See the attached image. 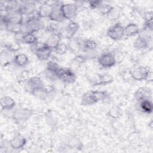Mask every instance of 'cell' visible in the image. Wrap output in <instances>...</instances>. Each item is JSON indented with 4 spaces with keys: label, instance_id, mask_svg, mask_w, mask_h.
Segmentation results:
<instances>
[{
    "label": "cell",
    "instance_id": "obj_1",
    "mask_svg": "<svg viewBox=\"0 0 153 153\" xmlns=\"http://www.w3.org/2000/svg\"><path fill=\"white\" fill-rule=\"evenodd\" d=\"M89 84L93 86L104 85L112 83L114 81V77L109 74H91L87 77Z\"/></svg>",
    "mask_w": 153,
    "mask_h": 153
},
{
    "label": "cell",
    "instance_id": "obj_2",
    "mask_svg": "<svg viewBox=\"0 0 153 153\" xmlns=\"http://www.w3.org/2000/svg\"><path fill=\"white\" fill-rule=\"evenodd\" d=\"M44 27V22L36 16L30 17L23 23L22 31L25 33H35L42 29Z\"/></svg>",
    "mask_w": 153,
    "mask_h": 153
},
{
    "label": "cell",
    "instance_id": "obj_3",
    "mask_svg": "<svg viewBox=\"0 0 153 153\" xmlns=\"http://www.w3.org/2000/svg\"><path fill=\"white\" fill-rule=\"evenodd\" d=\"M146 31L147 32L143 33H142L140 31V32L138 34V36L133 42V47L135 48L138 50H146L149 47L151 37V35L148 33L149 30H146Z\"/></svg>",
    "mask_w": 153,
    "mask_h": 153
},
{
    "label": "cell",
    "instance_id": "obj_4",
    "mask_svg": "<svg viewBox=\"0 0 153 153\" xmlns=\"http://www.w3.org/2000/svg\"><path fill=\"white\" fill-rule=\"evenodd\" d=\"M99 65L104 68H110L116 64L115 54L109 51H105L102 52L97 58Z\"/></svg>",
    "mask_w": 153,
    "mask_h": 153
},
{
    "label": "cell",
    "instance_id": "obj_5",
    "mask_svg": "<svg viewBox=\"0 0 153 153\" xmlns=\"http://www.w3.org/2000/svg\"><path fill=\"white\" fill-rule=\"evenodd\" d=\"M44 84L39 76H32L26 80L25 82V89L26 91L33 94L36 91L40 90Z\"/></svg>",
    "mask_w": 153,
    "mask_h": 153
},
{
    "label": "cell",
    "instance_id": "obj_6",
    "mask_svg": "<svg viewBox=\"0 0 153 153\" xmlns=\"http://www.w3.org/2000/svg\"><path fill=\"white\" fill-rule=\"evenodd\" d=\"M57 78L68 84H74L76 79L75 73L70 68H61L57 75Z\"/></svg>",
    "mask_w": 153,
    "mask_h": 153
},
{
    "label": "cell",
    "instance_id": "obj_7",
    "mask_svg": "<svg viewBox=\"0 0 153 153\" xmlns=\"http://www.w3.org/2000/svg\"><path fill=\"white\" fill-rule=\"evenodd\" d=\"M79 25L74 21H71L65 27L62 29L59 33L62 38L71 39L79 29Z\"/></svg>",
    "mask_w": 153,
    "mask_h": 153
},
{
    "label": "cell",
    "instance_id": "obj_8",
    "mask_svg": "<svg viewBox=\"0 0 153 153\" xmlns=\"http://www.w3.org/2000/svg\"><path fill=\"white\" fill-rule=\"evenodd\" d=\"M124 27L119 22L115 23L109 27L106 32L107 36L114 41H118L123 38Z\"/></svg>",
    "mask_w": 153,
    "mask_h": 153
},
{
    "label": "cell",
    "instance_id": "obj_9",
    "mask_svg": "<svg viewBox=\"0 0 153 153\" xmlns=\"http://www.w3.org/2000/svg\"><path fill=\"white\" fill-rule=\"evenodd\" d=\"M79 7L76 4H65L61 5V10L65 19L73 21L76 17Z\"/></svg>",
    "mask_w": 153,
    "mask_h": 153
},
{
    "label": "cell",
    "instance_id": "obj_10",
    "mask_svg": "<svg viewBox=\"0 0 153 153\" xmlns=\"http://www.w3.org/2000/svg\"><path fill=\"white\" fill-rule=\"evenodd\" d=\"M33 114V111L32 109L26 108H20L14 111L12 117L16 121L20 123L28 120Z\"/></svg>",
    "mask_w": 153,
    "mask_h": 153
},
{
    "label": "cell",
    "instance_id": "obj_11",
    "mask_svg": "<svg viewBox=\"0 0 153 153\" xmlns=\"http://www.w3.org/2000/svg\"><path fill=\"white\" fill-rule=\"evenodd\" d=\"M61 67L57 64V63L54 61H49L47 62L46 68L44 71L45 76L51 80L58 79L57 75Z\"/></svg>",
    "mask_w": 153,
    "mask_h": 153
},
{
    "label": "cell",
    "instance_id": "obj_12",
    "mask_svg": "<svg viewBox=\"0 0 153 153\" xmlns=\"http://www.w3.org/2000/svg\"><path fill=\"white\" fill-rule=\"evenodd\" d=\"M150 69L144 66H139L131 71L130 74L131 78L137 81H145Z\"/></svg>",
    "mask_w": 153,
    "mask_h": 153
},
{
    "label": "cell",
    "instance_id": "obj_13",
    "mask_svg": "<svg viewBox=\"0 0 153 153\" xmlns=\"http://www.w3.org/2000/svg\"><path fill=\"white\" fill-rule=\"evenodd\" d=\"M61 5L62 4H60L59 2H55L53 6V9L49 17L50 20L57 23H62L66 20L61 10Z\"/></svg>",
    "mask_w": 153,
    "mask_h": 153
},
{
    "label": "cell",
    "instance_id": "obj_14",
    "mask_svg": "<svg viewBox=\"0 0 153 153\" xmlns=\"http://www.w3.org/2000/svg\"><path fill=\"white\" fill-rule=\"evenodd\" d=\"M55 2L53 4H50L48 2H45L42 4H41L38 10L36 16L41 19V18H46L50 17L52 10L53 9V6Z\"/></svg>",
    "mask_w": 153,
    "mask_h": 153
},
{
    "label": "cell",
    "instance_id": "obj_15",
    "mask_svg": "<svg viewBox=\"0 0 153 153\" xmlns=\"http://www.w3.org/2000/svg\"><path fill=\"white\" fill-rule=\"evenodd\" d=\"M35 9V4L34 2L25 1L19 4L17 11L23 15L32 14Z\"/></svg>",
    "mask_w": 153,
    "mask_h": 153
},
{
    "label": "cell",
    "instance_id": "obj_16",
    "mask_svg": "<svg viewBox=\"0 0 153 153\" xmlns=\"http://www.w3.org/2000/svg\"><path fill=\"white\" fill-rule=\"evenodd\" d=\"M83 39L81 38H73L69 40L68 44L69 50L73 53H77L82 51V44Z\"/></svg>",
    "mask_w": 153,
    "mask_h": 153
},
{
    "label": "cell",
    "instance_id": "obj_17",
    "mask_svg": "<svg viewBox=\"0 0 153 153\" xmlns=\"http://www.w3.org/2000/svg\"><path fill=\"white\" fill-rule=\"evenodd\" d=\"M134 97L138 102L145 99H151V91L146 87H139L135 91Z\"/></svg>",
    "mask_w": 153,
    "mask_h": 153
},
{
    "label": "cell",
    "instance_id": "obj_18",
    "mask_svg": "<svg viewBox=\"0 0 153 153\" xmlns=\"http://www.w3.org/2000/svg\"><path fill=\"white\" fill-rule=\"evenodd\" d=\"M10 146L14 149H19L24 147L26 143V139L21 134L15 135L9 142Z\"/></svg>",
    "mask_w": 153,
    "mask_h": 153
},
{
    "label": "cell",
    "instance_id": "obj_19",
    "mask_svg": "<svg viewBox=\"0 0 153 153\" xmlns=\"http://www.w3.org/2000/svg\"><path fill=\"white\" fill-rule=\"evenodd\" d=\"M61 36L59 32H53L47 39L45 44L47 46L53 50L60 43Z\"/></svg>",
    "mask_w": 153,
    "mask_h": 153
},
{
    "label": "cell",
    "instance_id": "obj_20",
    "mask_svg": "<svg viewBox=\"0 0 153 153\" xmlns=\"http://www.w3.org/2000/svg\"><path fill=\"white\" fill-rule=\"evenodd\" d=\"M97 103V102L92 92V90L84 93L81 96V104L83 106H91Z\"/></svg>",
    "mask_w": 153,
    "mask_h": 153
},
{
    "label": "cell",
    "instance_id": "obj_21",
    "mask_svg": "<svg viewBox=\"0 0 153 153\" xmlns=\"http://www.w3.org/2000/svg\"><path fill=\"white\" fill-rule=\"evenodd\" d=\"M140 32V27L134 23H130L124 28V35L126 36H133L139 34Z\"/></svg>",
    "mask_w": 153,
    "mask_h": 153
},
{
    "label": "cell",
    "instance_id": "obj_22",
    "mask_svg": "<svg viewBox=\"0 0 153 153\" xmlns=\"http://www.w3.org/2000/svg\"><path fill=\"white\" fill-rule=\"evenodd\" d=\"M1 106L2 110H11L16 106L14 100L10 96H5L1 98Z\"/></svg>",
    "mask_w": 153,
    "mask_h": 153
},
{
    "label": "cell",
    "instance_id": "obj_23",
    "mask_svg": "<svg viewBox=\"0 0 153 153\" xmlns=\"http://www.w3.org/2000/svg\"><path fill=\"white\" fill-rule=\"evenodd\" d=\"M53 50L47 46H45L38 50H37L34 54L36 56L37 59L41 61H45L49 59L51 56Z\"/></svg>",
    "mask_w": 153,
    "mask_h": 153
},
{
    "label": "cell",
    "instance_id": "obj_24",
    "mask_svg": "<svg viewBox=\"0 0 153 153\" xmlns=\"http://www.w3.org/2000/svg\"><path fill=\"white\" fill-rule=\"evenodd\" d=\"M29 62L28 57L24 53L16 54L13 59V62L19 67H24L28 64Z\"/></svg>",
    "mask_w": 153,
    "mask_h": 153
},
{
    "label": "cell",
    "instance_id": "obj_25",
    "mask_svg": "<svg viewBox=\"0 0 153 153\" xmlns=\"http://www.w3.org/2000/svg\"><path fill=\"white\" fill-rule=\"evenodd\" d=\"M38 41V38L35 33L29 32L25 33L22 39V43L25 44H29L30 45L34 44Z\"/></svg>",
    "mask_w": 153,
    "mask_h": 153
},
{
    "label": "cell",
    "instance_id": "obj_26",
    "mask_svg": "<svg viewBox=\"0 0 153 153\" xmlns=\"http://www.w3.org/2000/svg\"><path fill=\"white\" fill-rule=\"evenodd\" d=\"M139 103L141 110L148 114L152 113L153 110V105L151 99H145L140 101Z\"/></svg>",
    "mask_w": 153,
    "mask_h": 153
},
{
    "label": "cell",
    "instance_id": "obj_27",
    "mask_svg": "<svg viewBox=\"0 0 153 153\" xmlns=\"http://www.w3.org/2000/svg\"><path fill=\"white\" fill-rule=\"evenodd\" d=\"M4 25L7 30H8L10 32H12L14 34L20 32H23L22 31L23 25L14 24V23H11L9 22H6Z\"/></svg>",
    "mask_w": 153,
    "mask_h": 153
},
{
    "label": "cell",
    "instance_id": "obj_28",
    "mask_svg": "<svg viewBox=\"0 0 153 153\" xmlns=\"http://www.w3.org/2000/svg\"><path fill=\"white\" fill-rule=\"evenodd\" d=\"M92 92L97 102L105 100L108 96V93L105 90H92Z\"/></svg>",
    "mask_w": 153,
    "mask_h": 153
},
{
    "label": "cell",
    "instance_id": "obj_29",
    "mask_svg": "<svg viewBox=\"0 0 153 153\" xmlns=\"http://www.w3.org/2000/svg\"><path fill=\"white\" fill-rule=\"evenodd\" d=\"M68 50V45L66 44L60 43L53 50L57 54L63 55L67 52Z\"/></svg>",
    "mask_w": 153,
    "mask_h": 153
},
{
    "label": "cell",
    "instance_id": "obj_30",
    "mask_svg": "<svg viewBox=\"0 0 153 153\" xmlns=\"http://www.w3.org/2000/svg\"><path fill=\"white\" fill-rule=\"evenodd\" d=\"M113 6L109 4H102L98 8L99 13L103 16H108L113 8Z\"/></svg>",
    "mask_w": 153,
    "mask_h": 153
},
{
    "label": "cell",
    "instance_id": "obj_31",
    "mask_svg": "<svg viewBox=\"0 0 153 153\" xmlns=\"http://www.w3.org/2000/svg\"><path fill=\"white\" fill-rule=\"evenodd\" d=\"M88 57L85 56V55H81V54H79L77 55L76 56H75L71 61V62L74 64L75 65H81L83 63H84L87 60H88Z\"/></svg>",
    "mask_w": 153,
    "mask_h": 153
},
{
    "label": "cell",
    "instance_id": "obj_32",
    "mask_svg": "<svg viewBox=\"0 0 153 153\" xmlns=\"http://www.w3.org/2000/svg\"><path fill=\"white\" fill-rule=\"evenodd\" d=\"M120 13H121V9L118 7H114L112 11L107 17L109 19V20H115L118 19V17H120Z\"/></svg>",
    "mask_w": 153,
    "mask_h": 153
},
{
    "label": "cell",
    "instance_id": "obj_33",
    "mask_svg": "<svg viewBox=\"0 0 153 153\" xmlns=\"http://www.w3.org/2000/svg\"><path fill=\"white\" fill-rule=\"evenodd\" d=\"M47 46L45 42H41V41H38L34 44H32L30 45V50L33 53H35L37 50Z\"/></svg>",
    "mask_w": 153,
    "mask_h": 153
},
{
    "label": "cell",
    "instance_id": "obj_34",
    "mask_svg": "<svg viewBox=\"0 0 153 153\" xmlns=\"http://www.w3.org/2000/svg\"><path fill=\"white\" fill-rule=\"evenodd\" d=\"M41 90L46 95L50 94L55 91V88L52 85H44Z\"/></svg>",
    "mask_w": 153,
    "mask_h": 153
},
{
    "label": "cell",
    "instance_id": "obj_35",
    "mask_svg": "<svg viewBox=\"0 0 153 153\" xmlns=\"http://www.w3.org/2000/svg\"><path fill=\"white\" fill-rule=\"evenodd\" d=\"M102 4V1H88V7L92 10L98 9Z\"/></svg>",
    "mask_w": 153,
    "mask_h": 153
},
{
    "label": "cell",
    "instance_id": "obj_36",
    "mask_svg": "<svg viewBox=\"0 0 153 153\" xmlns=\"http://www.w3.org/2000/svg\"><path fill=\"white\" fill-rule=\"evenodd\" d=\"M108 114L111 117L116 118L120 116L121 112H120V110L118 108H117L116 107H114L109 110Z\"/></svg>",
    "mask_w": 153,
    "mask_h": 153
},
{
    "label": "cell",
    "instance_id": "obj_37",
    "mask_svg": "<svg viewBox=\"0 0 153 153\" xmlns=\"http://www.w3.org/2000/svg\"><path fill=\"white\" fill-rule=\"evenodd\" d=\"M7 49L11 52H15L17 51L20 49V43H18L17 42H15L8 45L7 46Z\"/></svg>",
    "mask_w": 153,
    "mask_h": 153
},
{
    "label": "cell",
    "instance_id": "obj_38",
    "mask_svg": "<svg viewBox=\"0 0 153 153\" xmlns=\"http://www.w3.org/2000/svg\"><path fill=\"white\" fill-rule=\"evenodd\" d=\"M145 29L149 31H152L153 29V19L145 20Z\"/></svg>",
    "mask_w": 153,
    "mask_h": 153
},
{
    "label": "cell",
    "instance_id": "obj_39",
    "mask_svg": "<svg viewBox=\"0 0 153 153\" xmlns=\"http://www.w3.org/2000/svg\"><path fill=\"white\" fill-rule=\"evenodd\" d=\"M152 80H153V74H152V71L150 69V71H149L148 74V75L146 76V81H148V82H152Z\"/></svg>",
    "mask_w": 153,
    "mask_h": 153
}]
</instances>
